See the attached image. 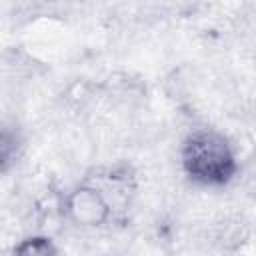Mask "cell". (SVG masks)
<instances>
[{"mask_svg": "<svg viewBox=\"0 0 256 256\" xmlns=\"http://www.w3.org/2000/svg\"><path fill=\"white\" fill-rule=\"evenodd\" d=\"M62 214L68 222L84 230L106 226L114 216V206L102 188L84 182L74 186L62 202Z\"/></svg>", "mask_w": 256, "mask_h": 256, "instance_id": "obj_2", "label": "cell"}, {"mask_svg": "<svg viewBox=\"0 0 256 256\" xmlns=\"http://www.w3.org/2000/svg\"><path fill=\"white\" fill-rule=\"evenodd\" d=\"M24 154V138L22 132L14 124L0 122V174L8 172L16 166V162Z\"/></svg>", "mask_w": 256, "mask_h": 256, "instance_id": "obj_3", "label": "cell"}, {"mask_svg": "<svg viewBox=\"0 0 256 256\" xmlns=\"http://www.w3.org/2000/svg\"><path fill=\"white\" fill-rule=\"evenodd\" d=\"M184 176L198 186L222 188L238 174V158L224 134L212 128L192 130L180 144Z\"/></svg>", "mask_w": 256, "mask_h": 256, "instance_id": "obj_1", "label": "cell"}, {"mask_svg": "<svg viewBox=\"0 0 256 256\" xmlns=\"http://www.w3.org/2000/svg\"><path fill=\"white\" fill-rule=\"evenodd\" d=\"M10 256H60L58 246L50 236L32 234L22 238L10 252Z\"/></svg>", "mask_w": 256, "mask_h": 256, "instance_id": "obj_4", "label": "cell"}]
</instances>
